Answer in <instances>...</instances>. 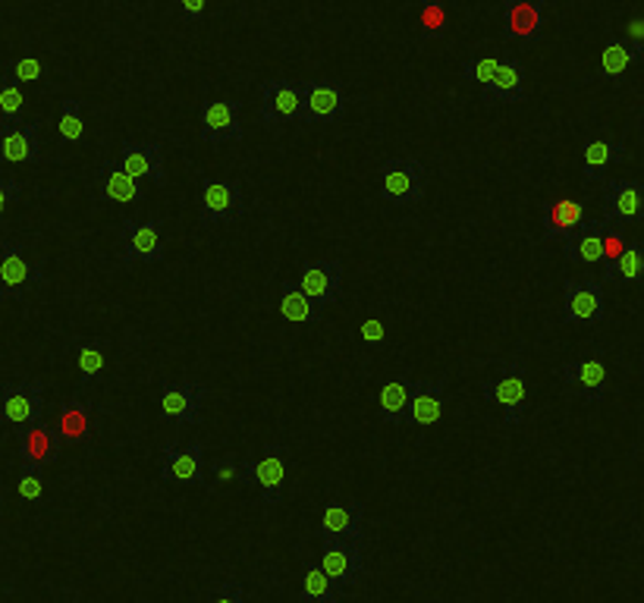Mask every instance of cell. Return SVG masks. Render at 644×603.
I'll list each match as a JSON object with an SVG mask.
<instances>
[{
  "label": "cell",
  "instance_id": "cell-33",
  "mask_svg": "<svg viewBox=\"0 0 644 603\" xmlns=\"http://www.w3.org/2000/svg\"><path fill=\"white\" fill-rule=\"evenodd\" d=\"M299 597H302V603H340L343 588L333 582L321 565L312 563L305 569V575H302V591H299Z\"/></svg>",
  "mask_w": 644,
  "mask_h": 603
},
{
  "label": "cell",
  "instance_id": "cell-23",
  "mask_svg": "<svg viewBox=\"0 0 644 603\" xmlns=\"http://www.w3.org/2000/svg\"><path fill=\"white\" fill-rule=\"evenodd\" d=\"M60 434L44 422H35L29 428H20V462L22 466L44 468L60 459Z\"/></svg>",
  "mask_w": 644,
  "mask_h": 603
},
{
  "label": "cell",
  "instance_id": "cell-2",
  "mask_svg": "<svg viewBox=\"0 0 644 603\" xmlns=\"http://www.w3.org/2000/svg\"><path fill=\"white\" fill-rule=\"evenodd\" d=\"M481 396L488 403H497L503 409V425L507 428H519L522 418H526V403H528V377L526 365L519 362H509L500 368L497 377H485L481 384Z\"/></svg>",
  "mask_w": 644,
  "mask_h": 603
},
{
  "label": "cell",
  "instance_id": "cell-22",
  "mask_svg": "<svg viewBox=\"0 0 644 603\" xmlns=\"http://www.w3.org/2000/svg\"><path fill=\"white\" fill-rule=\"evenodd\" d=\"M41 123L0 126V160L3 164H41Z\"/></svg>",
  "mask_w": 644,
  "mask_h": 603
},
{
  "label": "cell",
  "instance_id": "cell-37",
  "mask_svg": "<svg viewBox=\"0 0 644 603\" xmlns=\"http://www.w3.org/2000/svg\"><path fill=\"white\" fill-rule=\"evenodd\" d=\"M418 32H422V39H440L447 32V10L437 0H422V7H418Z\"/></svg>",
  "mask_w": 644,
  "mask_h": 603
},
{
  "label": "cell",
  "instance_id": "cell-10",
  "mask_svg": "<svg viewBox=\"0 0 644 603\" xmlns=\"http://www.w3.org/2000/svg\"><path fill=\"white\" fill-rule=\"evenodd\" d=\"M606 318V295L601 280H563V321L598 324Z\"/></svg>",
  "mask_w": 644,
  "mask_h": 603
},
{
  "label": "cell",
  "instance_id": "cell-47",
  "mask_svg": "<svg viewBox=\"0 0 644 603\" xmlns=\"http://www.w3.org/2000/svg\"><path fill=\"white\" fill-rule=\"evenodd\" d=\"M362 340H365V343H372V346L384 343V324H381L377 318H368V321L362 324Z\"/></svg>",
  "mask_w": 644,
  "mask_h": 603
},
{
  "label": "cell",
  "instance_id": "cell-48",
  "mask_svg": "<svg viewBox=\"0 0 644 603\" xmlns=\"http://www.w3.org/2000/svg\"><path fill=\"white\" fill-rule=\"evenodd\" d=\"M642 35H644V22L642 20L629 22V39L625 41H638V44H642Z\"/></svg>",
  "mask_w": 644,
  "mask_h": 603
},
{
  "label": "cell",
  "instance_id": "cell-11",
  "mask_svg": "<svg viewBox=\"0 0 644 603\" xmlns=\"http://www.w3.org/2000/svg\"><path fill=\"white\" fill-rule=\"evenodd\" d=\"M302 111V82L299 79H268L261 85V111L258 117L264 126H283L299 119Z\"/></svg>",
  "mask_w": 644,
  "mask_h": 603
},
{
  "label": "cell",
  "instance_id": "cell-34",
  "mask_svg": "<svg viewBox=\"0 0 644 603\" xmlns=\"http://www.w3.org/2000/svg\"><path fill=\"white\" fill-rule=\"evenodd\" d=\"M60 434V440H70V444H76V440H85L89 434H92V418H89V409H85V403H63L60 406V425L54 428Z\"/></svg>",
  "mask_w": 644,
  "mask_h": 603
},
{
  "label": "cell",
  "instance_id": "cell-31",
  "mask_svg": "<svg viewBox=\"0 0 644 603\" xmlns=\"http://www.w3.org/2000/svg\"><path fill=\"white\" fill-rule=\"evenodd\" d=\"M644 271V242H625L623 254L604 268V280L610 287H625V283H638Z\"/></svg>",
  "mask_w": 644,
  "mask_h": 603
},
{
  "label": "cell",
  "instance_id": "cell-46",
  "mask_svg": "<svg viewBox=\"0 0 644 603\" xmlns=\"http://www.w3.org/2000/svg\"><path fill=\"white\" fill-rule=\"evenodd\" d=\"M20 195H22L20 179H13V176H10V179H0V220H3V211H7V205H10V201H17Z\"/></svg>",
  "mask_w": 644,
  "mask_h": 603
},
{
  "label": "cell",
  "instance_id": "cell-36",
  "mask_svg": "<svg viewBox=\"0 0 644 603\" xmlns=\"http://www.w3.org/2000/svg\"><path fill=\"white\" fill-rule=\"evenodd\" d=\"M60 142L66 145H76L85 136V117H82V104L76 97H63L60 101V119H58Z\"/></svg>",
  "mask_w": 644,
  "mask_h": 603
},
{
  "label": "cell",
  "instance_id": "cell-51",
  "mask_svg": "<svg viewBox=\"0 0 644 603\" xmlns=\"http://www.w3.org/2000/svg\"><path fill=\"white\" fill-rule=\"evenodd\" d=\"M0 17H3V7H0Z\"/></svg>",
  "mask_w": 644,
  "mask_h": 603
},
{
  "label": "cell",
  "instance_id": "cell-32",
  "mask_svg": "<svg viewBox=\"0 0 644 603\" xmlns=\"http://www.w3.org/2000/svg\"><path fill=\"white\" fill-rule=\"evenodd\" d=\"M409 384L406 377H391L384 381L381 389H377V409H381V418L387 425H403V415H406V403H409Z\"/></svg>",
  "mask_w": 644,
  "mask_h": 603
},
{
  "label": "cell",
  "instance_id": "cell-14",
  "mask_svg": "<svg viewBox=\"0 0 644 603\" xmlns=\"http://www.w3.org/2000/svg\"><path fill=\"white\" fill-rule=\"evenodd\" d=\"M444 399H447V384L437 377H422L409 384V403L403 425L409 428H430L444 418Z\"/></svg>",
  "mask_w": 644,
  "mask_h": 603
},
{
  "label": "cell",
  "instance_id": "cell-39",
  "mask_svg": "<svg viewBox=\"0 0 644 603\" xmlns=\"http://www.w3.org/2000/svg\"><path fill=\"white\" fill-rule=\"evenodd\" d=\"M3 73H7V76H13L22 85V82H41L48 70H44V63H41L39 58H13V60H7Z\"/></svg>",
  "mask_w": 644,
  "mask_h": 603
},
{
  "label": "cell",
  "instance_id": "cell-8",
  "mask_svg": "<svg viewBox=\"0 0 644 603\" xmlns=\"http://www.w3.org/2000/svg\"><path fill=\"white\" fill-rule=\"evenodd\" d=\"M44 283L41 264H29L22 254L20 239H3L0 242V302L22 299L32 287Z\"/></svg>",
  "mask_w": 644,
  "mask_h": 603
},
{
  "label": "cell",
  "instance_id": "cell-13",
  "mask_svg": "<svg viewBox=\"0 0 644 603\" xmlns=\"http://www.w3.org/2000/svg\"><path fill=\"white\" fill-rule=\"evenodd\" d=\"M205 412V387L198 381H170L160 387V415L170 425H198Z\"/></svg>",
  "mask_w": 644,
  "mask_h": 603
},
{
  "label": "cell",
  "instance_id": "cell-4",
  "mask_svg": "<svg viewBox=\"0 0 644 603\" xmlns=\"http://www.w3.org/2000/svg\"><path fill=\"white\" fill-rule=\"evenodd\" d=\"M246 215V195L236 179H215L205 176L201 179V195H198V220L205 227L217 223H236Z\"/></svg>",
  "mask_w": 644,
  "mask_h": 603
},
{
  "label": "cell",
  "instance_id": "cell-25",
  "mask_svg": "<svg viewBox=\"0 0 644 603\" xmlns=\"http://www.w3.org/2000/svg\"><path fill=\"white\" fill-rule=\"evenodd\" d=\"M98 195L104 201H111V205H136V201H145L142 183L126 174L117 160H104L98 167Z\"/></svg>",
  "mask_w": 644,
  "mask_h": 603
},
{
  "label": "cell",
  "instance_id": "cell-42",
  "mask_svg": "<svg viewBox=\"0 0 644 603\" xmlns=\"http://www.w3.org/2000/svg\"><path fill=\"white\" fill-rule=\"evenodd\" d=\"M497 63H500V58L469 60V63H463V79H466V82H478V85H485V82L494 76Z\"/></svg>",
  "mask_w": 644,
  "mask_h": 603
},
{
  "label": "cell",
  "instance_id": "cell-16",
  "mask_svg": "<svg viewBox=\"0 0 644 603\" xmlns=\"http://www.w3.org/2000/svg\"><path fill=\"white\" fill-rule=\"evenodd\" d=\"M560 384L579 396L582 403H601L606 396V365L601 355L594 358H579V362H567L560 368Z\"/></svg>",
  "mask_w": 644,
  "mask_h": 603
},
{
  "label": "cell",
  "instance_id": "cell-29",
  "mask_svg": "<svg viewBox=\"0 0 644 603\" xmlns=\"http://www.w3.org/2000/svg\"><path fill=\"white\" fill-rule=\"evenodd\" d=\"M280 314L290 324H318L324 318V309H318L312 299L295 287V280H283V287H280Z\"/></svg>",
  "mask_w": 644,
  "mask_h": 603
},
{
  "label": "cell",
  "instance_id": "cell-49",
  "mask_svg": "<svg viewBox=\"0 0 644 603\" xmlns=\"http://www.w3.org/2000/svg\"><path fill=\"white\" fill-rule=\"evenodd\" d=\"M0 519H3V485H0Z\"/></svg>",
  "mask_w": 644,
  "mask_h": 603
},
{
  "label": "cell",
  "instance_id": "cell-12",
  "mask_svg": "<svg viewBox=\"0 0 644 603\" xmlns=\"http://www.w3.org/2000/svg\"><path fill=\"white\" fill-rule=\"evenodd\" d=\"M601 201H604V223L632 227L644 220V186L638 179H606Z\"/></svg>",
  "mask_w": 644,
  "mask_h": 603
},
{
  "label": "cell",
  "instance_id": "cell-21",
  "mask_svg": "<svg viewBox=\"0 0 644 603\" xmlns=\"http://www.w3.org/2000/svg\"><path fill=\"white\" fill-rule=\"evenodd\" d=\"M120 167L133 179H152L155 186L167 183V170H164V148L157 142H123L120 145Z\"/></svg>",
  "mask_w": 644,
  "mask_h": 603
},
{
  "label": "cell",
  "instance_id": "cell-41",
  "mask_svg": "<svg viewBox=\"0 0 644 603\" xmlns=\"http://www.w3.org/2000/svg\"><path fill=\"white\" fill-rule=\"evenodd\" d=\"M623 249H625L623 227H610V223H606L604 249H601V264H604V268H610V264H613V261L623 254Z\"/></svg>",
  "mask_w": 644,
  "mask_h": 603
},
{
  "label": "cell",
  "instance_id": "cell-38",
  "mask_svg": "<svg viewBox=\"0 0 644 603\" xmlns=\"http://www.w3.org/2000/svg\"><path fill=\"white\" fill-rule=\"evenodd\" d=\"M101 371H104V343L101 340H85L79 346V374H82V384L98 381Z\"/></svg>",
  "mask_w": 644,
  "mask_h": 603
},
{
  "label": "cell",
  "instance_id": "cell-20",
  "mask_svg": "<svg viewBox=\"0 0 644 603\" xmlns=\"http://www.w3.org/2000/svg\"><path fill=\"white\" fill-rule=\"evenodd\" d=\"M544 7L538 0H507L503 3V39L534 44L544 35Z\"/></svg>",
  "mask_w": 644,
  "mask_h": 603
},
{
  "label": "cell",
  "instance_id": "cell-40",
  "mask_svg": "<svg viewBox=\"0 0 644 603\" xmlns=\"http://www.w3.org/2000/svg\"><path fill=\"white\" fill-rule=\"evenodd\" d=\"M17 493L25 503H35L44 493V481H41V468L20 466V478H17Z\"/></svg>",
  "mask_w": 644,
  "mask_h": 603
},
{
  "label": "cell",
  "instance_id": "cell-3",
  "mask_svg": "<svg viewBox=\"0 0 644 603\" xmlns=\"http://www.w3.org/2000/svg\"><path fill=\"white\" fill-rule=\"evenodd\" d=\"M428 186V167L412 157H391L381 164V198L391 205H418Z\"/></svg>",
  "mask_w": 644,
  "mask_h": 603
},
{
  "label": "cell",
  "instance_id": "cell-18",
  "mask_svg": "<svg viewBox=\"0 0 644 603\" xmlns=\"http://www.w3.org/2000/svg\"><path fill=\"white\" fill-rule=\"evenodd\" d=\"M160 478L170 485H205V449L201 444H167L160 459Z\"/></svg>",
  "mask_w": 644,
  "mask_h": 603
},
{
  "label": "cell",
  "instance_id": "cell-15",
  "mask_svg": "<svg viewBox=\"0 0 644 603\" xmlns=\"http://www.w3.org/2000/svg\"><path fill=\"white\" fill-rule=\"evenodd\" d=\"M318 565L340 588H352V584H359L362 572H365V553H362V544H355V541H321Z\"/></svg>",
  "mask_w": 644,
  "mask_h": 603
},
{
  "label": "cell",
  "instance_id": "cell-26",
  "mask_svg": "<svg viewBox=\"0 0 644 603\" xmlns=\"http://www.w3.org/2000/svg\"><path fill=\"white\" fill-rule=\"evenodd\" d=\"M585 220V201L579 198H557L544 205V239L547 242H563L575 233Z\"/></svg>",
  "mask_w": 644,
  "mask_h": 603
},
{
  "label": "cell",
  "instance_id": "cell-24",
  "mask_svg": "<svg viewBox=\"0 0 644 603\" xmlns=\"http://www.w3.org/2000/svg\"><path fill=\"white\" fill-rule=\"evenodd\" d=\"M481 89H485V101H500V104L526 101V66H522V60L500 58L494 76Z\"/></svg>",
  "mask_w": 644,
  "mask_h": 603
},
{
  "label": "cell",
  "instance_id": "cell-30",
  "mask_svg": "<svg viewBox=\"0 0 644 603\" xmlns=\"http://www.w3.org/2000/svg\"><path fill=\"white\" fill-rule=\"evenodd\" d=\"M644 58V44L625 39H610L604 44V54H601V70L610 82H620L625 76V70L632 63H638Z\"/></svg>",
  "mask_w": 644,
  "mask_h": 603
},
{
  "label": "cell",
  "instance_id": "cell-1",
  "mask_svg": "<svg viewBox=\"0 0 644 603\" xmlns=\"http://www.w3.org/2000/svg\"><path fill=\"white\" fill-rule=\"evenodd\" d=\"M120 261L123 264H157L167 254V239H164V223L160 217L136 220L126 217L120 223Z\"/></svg>",
  "mask_w": 644,
  "mask_h": 603
},
{
  "label": "cell",
  "instance_id": "cell-6",
  "mask_svg": "<svg viewBox=\"0 0 644 603\" xmlns=\"http://www.w3.org/2000/svg\"><path fill=\"white\" fill-rule=\"evenodd\" d=\"M346 114V89L336 79H305L302 82V111L299 123L328 126Z\"/></svg>",
  "mask_w": 644,
  "mask_h": 603
},
{
  "label": "cell",
  "instance_id": "cell-5",
  "mask_svg": "<svg viewBox=\"0 0 644 603\" xmlns=\"http://www.w3.org/2000/svg\"><path fill=\"white\" fill-rule=\"evenodd\" d=\"M242 487H258L261 500L268 507H277L283 500V485H287V447L283 444H268L264 456L258 462H242L239 478Z\"/></svg>",
  "mask_w": 644,
  "mask_h": 603
},
{
  "label": "cell",
  "instance_id": "cell-27",
  "mask_svg": "<svg viewBox=\"0 0 644 603\" xmlns=\"http://www.w3.org/2000/svg\"><path fill=\"white\" fill-rule=\"evenodd\" d=\"M604 230V220H582V227L569 239H563V254L569 264H601Z\"/></svg>",
  "mask_w": 644,
  "mask_h": 603
},
{
  "label": "cell",
  "instance_id": "cell-17",
  "mask_svg": "<svg viewBox=\"0 0 644 603\" xmlns=\"http://www.w3.org/2000/svg\"><path fill=\"white\" fill-rule=\"evenodd\" d=\"M321 541H365V507L362 503H328L318 522Z\"/></svg>",
  "mask_w": 644,
  "mask_h": 603
},
{
  "label": "cell",
  "instance_id": "cell-35",
  "mask_svg": "<svg viewBox=\"0 0 644 603\" xmlns=\"http://www.w3.org/2000/svg\"><path fill=\"white\" fill-rule=\"evenodd\" d=\"M22 111H25V97H22V85L13 76H0V126H17L22 123Z\"/></svg>",
  "mask_w": 644,
  "mask_h": 603
},
{
  "label": "cell",
  "instance_id": "cell-19",
  "mask_svg": "<svg viewBox=\"0 0 644 603\" xmlns=\"http://www.w3.org/2000/svg\"><path fill=\"white\" fill-rule=\"evenodd\" d=\"M295 287L305 292L318 309H324V305L336 302L343 292V264L340 261H309L299 273Z\"/></svg>",
  "mask_w": 644,
  "mask_h": 603
},
{
  "label": "cell",
  "instance_id": "cell-45",
  "mask_svg": "<svg viewBox=\"0 0 644 603\" xmlns=\"http://www.w3.org/2000/svg\"><path fill=\"white\" fill-rule=\"evenodd\" d=\"M211 0H176V10H179V17L186 22H198L205 17V7H208Z\"/></svg>",
  "mask_w": 644,
  "mask_h": 603
},
{
  "label": "cell",
  "instance_id": "cell-7",
  "mask_svg": "<svg viewBox=\"0 0 644 603\" xmlns=\"http://www.w3.org/2000/svg\"><path fill=\"white\" fill-rule=\"evenodd\" d=\"M41 412H44V384L39 377L13 381L0 387V425L29 428L41 422Z\"/></svg>",
  "mask_w": 644,
  "mask_h": 603
},
{
  "label": "cell",
  "instance_id": "cell-50",
  "mask_svg": "<svg viewBox=\"0 0 644 603\" xmlns=\"http://www.w3.org/2000/svg\"><path fill=\"white\" fill-rule=\"evenodd\" d=\"M425 603H456V601H437V597H428Z\"/></svg>",
  "mask_w": 644,
  "mask_h": 603
},
{
  "label": "cell",
  "instance_id": "cell-43",
  "mask_svg": "<svg viewBox=\"0 0 644 603\" xmlns=\"http://www.w3.org/2000/svg\"><path fill=\"white\" fill-rule=\"evenodd\" d=\"M211 478H215L217 485H230V481L239 478V459H236L233 453L217 456L215 462H211Z\"/></svg>",
  "mask_w": 644,
  "mask_h": 603
},
{
  "label": "cell",
  "instance_id": "cell-9",
  "mask_svg": "<svg viewBox=\"0 0 644 603\" xmlns=\"http://www.w3.org/2000/svg\"><path fill=\"white\" fill-rule=\"evenodd\" d=\"M198 136L205 145H230L242 142L246 126H242V104L239 101H205L201 117H198Z\"/></svg>",
  "mask_w": 644,
  "mask_h": 603
},
{
  "label": "cell",
  "instance_id": "cell-44",
  "mask_svg": "<svg viewBox=\"0 0 644 603\" xmlns=\"http://www.w3.org/2000/svg\"><path fill=\"white\" fill-rule=\"evenodd\" d=\"M205 603H246V588L236 579H227V582L217 584V591Z\"/></svg>",
  "mask_w": 644,
  "mask_h": 603
},
{
  "label": "cell",
  "instance_id": "cell-28",
  "mask_svg": "<svg viewBox=\"0 0 644 603\" xmlns=\"http://www.w3.org/2000/svg\"><path fill=\"white\" fill-rule=\"evenodd\" d=\"M582 179L588 186L591 183H604L606 167L613 160H625L623 142H610V138H591L585 142V152H582Z\"/></svg>",
  "mask_w": 644,
  "mask_h": 603
}]
</instances>
